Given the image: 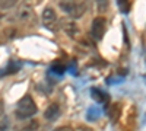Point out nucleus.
Listing matches in <instances>:
<instances>
[{
	"mask_svg": "<svg viewBox=\"0 0 146 131\" xmlns=\"http://www.w3.org/2000/svg\"><path fill=\"white\" fill-rule=\"evenodd\" d=\"M60 117V106L57 103H51L44 112V118L48 121H56Z\"/></svg>",
	"mask_w": 146,
	"mask_h": 131,
	"instance_id": "20e7f679",
	"label": "nucleus"
},
{
	"mask_svg": "<svg viewBox=\"0 0 146 131\" xmlns=\"http://www.w3.org/2000/svg\"><path fill=\"white\" fill-rule=\"evenodd\" d=\"M0 131H3V130H0Z\"/></svg>",
	"mask_w": 146,
	"mask_h": 131,
	"instance_id": "f8f14e48",
	"label": "nucleus"
},
{
	"mask_svg": "<svg viewBox=\"0 0 146 131\" xmlns=\"http://www.w3.org/2000/svg\"><path fill=\"white\" fill-rule=\"evenodd\" d=\"M13 6H15V2H0V9H7Z\"/></svg>",
	"mask_w": 146,
	"mask_h": 131,
	"instance_id": "6e6552de",
	"label": "nucleus"
},
{
	"mask_svg": "<svg viewBox=\"0 0 146 131\" xmlns=\"http://www.w3.org/2000/svg\"><path fill=\"white\" fill-rule=\"evenodd\" d=\"M38 108H36V103L34 102V99L29 95H25L23 98L19 99L18 105H16V117L18 118H29L32 115L36 114Z\"/></svg>",
	"mask_w": 146,
	"mask_h": 131,
	"instance_id": "f257e3e1",
	"label": "nucleus"
},
{
	"mask_svg": "<svg viewBox=\"0 0 146 131\" xmlns=\"http://www.w3.org/2000/svg\"><path fill=\"white\" fill-rule=\"evenodd\" d=\"M60 7L73 19L82 18L85 15V10H86V5L83 2H62Z\"/></svg>",
	"mask_w": 146,
	"mask_h": 131,
	"instance_id": "f03ea898",
	"label": "nucleus"
},
{
	"mask_svg": "<svg viewBox=\"0 0 146 131\" xmlns=\"http://www.w3.org/2000/svg\"><path fill=\"white\" fill-rule=\"evenodd\" d=\"M51 70L54 71V73H58V74H62L63 71H64V66H63V64H58V63H56V64H53Z\"/></svg>",
	"mask_w": 146,
	"mask_h": 131,
	"instance_id": "0eeeda50",
	"label": "nucleus"
},
{
	"mask_svg": "<svg viewBox=\"0 0 146 131\" xmlns=\"http://www.w3.org/2000/svg\"><path fill=\"white\" fill-rule=\"evenodd\" d=\"M105 25H107V20L102 16H98L92 20V26H91V34L95 39H101L104 37V32H105Z\"/></svg>",
	"mask_w": 146,
	"mask_h": 131,
	"instance_id": "7ed1b4c3",
	"label": "nucleus"
},
{
	"mask_svg": "<svg viewBox=\"0 0 146 131\" xmlns=\"http://www.w3.org/2000/svg\"><path fill=\"white\" fill-rule=\"evenodd\" d=\"M118 6L121 7V10H123V12H124V13H126V12L129 10V7H130V5H129V3L126 5L124 2H118Z\"/></svg>",
	"mask_w": 146,
	"mask_h": 131,
	"instance_id": "1a4fd4ad",
	"label": "nucleus"
},
{
	"mask_svg": "<svg viewBox=\"0 0 146 131\" xmlns=\"http://www.w3.org/2000/svg\"><path fill=\"white\" fill-rule=\"evenodd\" d=\"M54 131H73L70 127H67V125H64V127H58V128H56Z\"/></svg>",
	"mask_w": 146,
	"mask_h": 131,
	"instance_id": "9d476101",
	"label": "nucleus"
},
{
	"mask_svg": "<svg viewBox=\"0 0 146 131\" xmlns=\"http://www.w3.org/2000/svg\"><path fill=\"white\" fill-rule=\"evenodd\" d=\"M56 19H57V16L54 13V10L51 7H45L44 12H42V22H44V25L45 26H50Z\"/></svg>",
	"mask_w": 146,
	"mask_h": 131,
	"instance_id": "39448f33",
	"label": "nucleus"
},
{
	"mask_svg": "<svg viewBox=\"0 0 146 131\" xmlns=\"http://www.w3.org/2000/svg\"><path fill=\"white\" fill-rule=\"evenodd\" d=\"M91 93H92V99H95L96 102H107L108 101V95L101 92L100 89H92Z\"/></svg>",
	"mask_w": 146,
	"mask_h": 131,
	"instance_id": "423d86ee",
	"label": "nucleus"
},
{
	"mask_svg": "<svg viewBox=\"0 0 146 131\" xmlns=\"http://www.w3.org/2000/svg\"><path fill=\"white\" fill-rule=\"evenodd\" d=\"M76 131H91L89 128H86V127H80V128H78Z\"/></svg>",
	"mask_w": 146,
	"mask_h": 131,
	"instance_id": "9b49d317",
	"label": "nucleus"
}]
</instances>
